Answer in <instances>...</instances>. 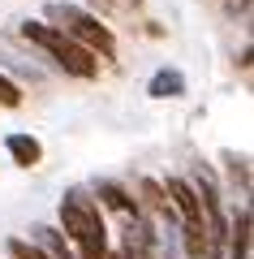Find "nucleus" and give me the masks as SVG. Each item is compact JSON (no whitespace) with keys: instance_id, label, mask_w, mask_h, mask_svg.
<instances>
[{"instance_id":"nucleus-11","label":"nucleus","mask_w":254,"mask_h":259,"mask_svg":"<svg viewBox=\"0 0 254 259\" xmlns=\"http://www.w3.org/2000/svg\"><path fill=\"white\" fill-rule=\"evenodd\" d=\"M224 164H228V177H233V186H241V194H250V160L237 156V151H224Z\"/></svg>"},{"instance_id":"nucleus-14","label":"nucleus","mask_w":254,"mask_h":259,"mask_svg":"<svg viewBox=\"0 0 254 259\" xmlns=\"http://www.w3.org/2000/svg\"><path fill=\"white\" fill-rule=\"evenodd\" d=\"M228 9H233V13L241 9V13H245V9H250V0H228Z\"/></svg>"},{"instance_id":"nucleus-9","label":"nucleus","mask_w":254,"mask_h":259,"mask_svg":"<svg viewBox=\"0 0 254 259\" xmlns=\"http://www.w3.org/2000/svg\"><path fill=\"white\" fill-rule=\"evenodd\" d=\"M30 246L43 250V259H78V255L69 250V242L61 238L56 225H35V229H30Z\"/></svg>"},{"instance_id":"nucleus-1","label":"nucleus","mask_w":254,"mask_h":259,"mask_svg":"<svg viewBox=\"0 0 254 259\" xmlns=\"http://www.w3.org/2000/svg\"><path fill=\"white\" fill-rule=\"evenodd\" d=\"M56 221H61L56 225L61 238L69 242V250L78 259H108V225H104V212L86 186H69L61 194Z\"/></svg>"},{"instance_id":"nucleus-2","label":"nucleus","mask_w":254,"mask_h":259,"mask_svg":"<svg viewBox=\"0 0 254 259\" xmlns=\"http://www.w3.org/2000/svg\"><path fill=\"white\" fill-rule=\"evenodd\" d=\"M43 22L52 30H61L65 39H73L78 48H86L95 61H112V56H117V35H112L95 13H86L82 5L52 0V5H43Z\"/></svg>"},{"instance_id":"nucleus-8","label":"nucleus","mask_w":254,"mask_h":259,"mask_svg":"<svg viewBox=\"0 0 254 259\" xmlns=\"http://www.w3.org/2000/svg\"><path fill=\"white\" fill-rule=\"evenodd\" d=\"M146 95H151V100H181V95H185V74L173 69V65L155 69L151 82H146Z\"/></svg>"},{"instance_id":"nucleus-5","label":"nucleus","mask_w":254,"mask_h":259,"mask_svg":"<svg viewBox=\"0 0 254 259\" xmlns=\"http://www.w3.org/2000/svg\"><path fill=\"white\" fill-rule=\"evenodd\" d=\"M160 190H164V199H168V207L177 212V221H202L198 194H194V186L185 182V177H164Z\"/></svg>"},{"instance_id":"nucleus-6","label":"nucleus","mask_w":254,"mask_h":259,"mask_svg":"<svg viewBox=\"0 0 254 259\" xmlns=\"http://www.w3.org/2000/svg\"><path fill=\"white\" fill-rule=\"evenodd\" d=\"M5 151H9V160H13L18 168H35L39 160H43V143H39L35 134H26V130L5 134Z\"/></svg>"},{"instance_id":"nucleus-13","label":"nucleus","mask_w":254,"mask_h":259,"mask_svg":"<svg viewBox=\"0 0 254 259\" xmlns=\"http://www.w3.org/2000/svg\"><path fill=\"white\" fill-rule=\"evenodd\" d=\"M9 259H43V250L30 246L26 238H9Z\"/></svg>"},{"instance_id":"nucleus-4","label":"nucleus","mask_w":254,"mask_h":259,"mask_svg":"<svg viewBox=\"0 0 254 259\" xmlns=\"http://www.w3.org/2000/svg\"><path fill=\"white\" fill-rule=\"evenodd\" d=\"M91 199L99 203V212H121V216H142L138 212V199L125 190L121 182H112V177H99V182L91 186Z\"/></svg>"},{"instance_id":"nucleus-15","label":"nucleus","mask_w":254,"mask_h":259,"mask_svg":"<svg viewBox=\"0 0 254 259\" xmlns=\"http://www.w3.org/2000/svg\"><path fill=\"white\" fill-rule=\"evenodd\" d=\"M108 259H121V255H117V250H108Z\"/></svg>"},{"instance_id":"nucleus-7","label":"nucleus","mask_w":254,"mask_h":259,"mask_svg":"<svg viewBox=\"0 0 254 259\" xmlns=\"http://www.w3.org/2000/svg\"><path fill=\"white\" fill-rule=\"evenodd\" d=\"M228 259H250V207H237L228 216V246H224Z\"/></svg>"},{"instance_id":"nucleus-12","label":"nucleus","mask_w":254,"mask_h":259,"mask_svg":"<svg viewBox=\"0 0 254 259\" xmlns=\"http://www.w3.org/2000/svg\"><path fill=\"white\" fill-rule=\"evenodd\" d=\"M0 108H22V87L9 74H0Z\"/></svg>"},{"instance_id":"nucleus-3","label":"nucleus","mask_w":254,"mask_h":259,"mask_svg":"<svg viewBox=\"0 0 254 259\" xmlns=\"http://www.w3.org/2000/svg\"><path fill=\"white\" fill-rule=\"evenodd\" d=\"M18 35L26 39V44H35L39 52L47 56V61H56V69L61 74H69V78H82V82H91V78H99V61H95L86 48H78L73 39H65L61 30H52L47 22H22L18 26Z\"/></svg>"},{"instance_id":"nucleus-10","label":"nucleus","mask_w":254,"mask_h":259,"mask_svg":"<svg viewBox=\"0 0 254 259\" xmlns=\"http://www.w3.org/2000/svg\"><path fill=\"white\" fill-rule=\"evenodd\" d=\"M177 238H181V250L190 259L207 255V229H202V221H181V225H177Z\"/></svg>"}]
</instances>
